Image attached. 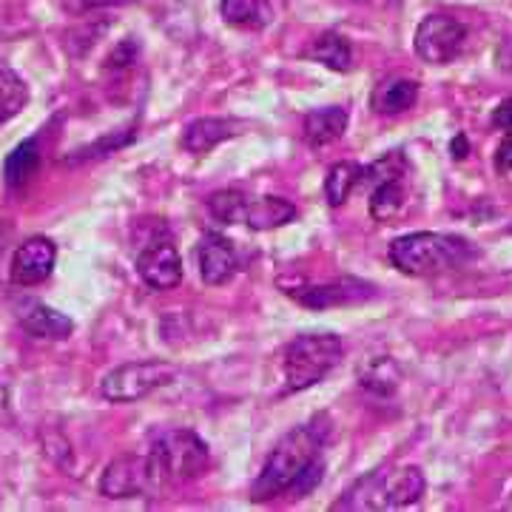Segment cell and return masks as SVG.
Returning a JSON list of instances; mask_svg holds the SVG:
<instances>
[{
    "instance_id": "cell-1",
    "label": "cell",
    "mask_w": 512,
    "mask_h": 512,
    "mask_svg": "<svg viewBox=\"0 0 512 512\" xmlns=\"http://www.w3.org/2000/svg\"><path fill=\"white\" fill-rule=\"evenodd\" d=\"M330 427L325 416H316L308 424H299L276 441L271 456L265 458L259 476L251 484V501H274L279 495L293 493L305 498L325 476L322 453L328 447Z\"/></svg>"
},
{
    "instance_id": "cell-2",
    "label": "cell",
    "mask_w": 512,
    "mask_h": 512,
    "mask_svg": "<svg viewBox=\"0 0 512 512\" xmlns=\"http://www.w3.org/2000/svg\"><path fill=\"white\" fill-rule=\"evenodd\" d=\"M424 473L421 467H376L359 481H353L330 510L339 512H384L413 507L424 495Z\"/></svg>"
},
{
    "instance_id": "cell-3",
    "label": "cell",
    "mask_w": 512,
    "mask_h": 512,
    "mask_svg": "<svg viewBox=\"0 0 512 512\" xmlns=\"http://www.w3.org/2000/svg\"><path fill=\"white\" fill-rule=\"evenodd\" d=\"M476 256L478 251L467 239L439 231L404 234L390 245V262L404 276H439L458 271Z\"/></svg>"
},
{
    "instance_id": "cell-4",
    "label": "cell",
    "mask_w": 512,
    "mask_h": 512,
    "mask_svg": "<svg viewBox=\"0 0 512 512\" xmlns=\"http://www.w3.org/2000/svg\"><path fill=\"white\" fill-rule=\"evenodd\" d=\"M146 458L151 487L163 490V487H174V484L200 478L208 470L211 450L194 430L174 427V430H163L157 439L151 441V450H148Z\"/></svg>"
},
{
    "instance_id": "cell-5",
    "label": "cell",
    "mask_w": 512,
    "mask_h": 512,
    "mask_svg": "<svg viewBox=\"0 0 512 512\" xmlns=\"http://www.w3.org/2000/svg\"><path fill=\"white\" fill-rule=\"evenodd\" d=\"M345 359V345L333 333H299L288 342L282 367L288 393L311 390L313 384L325 382Z\"/></svg>"
},
{
    "instance_id": "cell-6",
    "label": "cell",
    "mask_w": 512,
    "mask_h": 512,
    "mask_svg": "<svg viewBox=\"0 0 512 512\" xmlns=\"http://www.w3.org/2000/svg\"><path fill=\"white\" fill-rule=\"evenodd\" d=\"M177 376H180V370L171 362H160V359L126 362V365L114 367L103 376L100 393H103V399H109L114 404L140 402V399L151 396L154 390L177 382Z\"/></svg>"
},
{
    "instance_id": "cell-7",
    "label": "cell",
    "mask_w": 512,
    "mask_h": 512,
    "mask_svg": "<svg viewBox=\"0 0 512 512\" xmlns=\"http://www.w3.org/2000/svg\"><path fill=\"white\" fill-rule=\"evenodd\" d=\"M467 37L470 29L467 23H461L458 18L450 15H427L421 20L419 29H416V55L430 63V66H447L453 63L456 57H461L464 46H467Z\"/></svg>"
},
{
    "instance_id": "cell-8",
    "label": "cell",
    "mask_w": 512,
    "mask_h": 512,
    "mask_svg": "<svg viewBox=\"0 0 512 512\" xmlns=\"http://www.w3.org/2000/svg\"><path fill=\"white\" fill-rule=\"evenodd\" d=\"M305 308L311 311H328V308H345V305H359L376 296V285L356 279V276H339L322 285H308L299 291H288Z\"/></svg>"
},
{
    "instance_id": "cell-9",
    "label": "cell",
    "mask_w": 512,
    "mask_h": 512,
    "mask_svg": "<svg viewBox=\"0 0 512 512\" xmlns=\"http://www.w3.org/2000/svg\"><path fill=\"white\" fill-rule=\"evenodd\" d=\"M55 262V239L43 237V234L23 239L18 245V251H15V256H12L9 279H12V285H18V288H32V285H40V282H46V279L52 276Z\"/></svg>"
},
{
    "instance_id": "cell-10",
    "label": "cell",
    "mask_w": 512,
    "mask_h": 512,
    "mask_svg": "<svg viewBox=\"0 0 512 512\" xmlns=\"http://www.w3.org/2000/svg\"><path fill=\"white\" fill-rule=\"evenodd\" d=\"M97 490H100L103 498H114V501L137 498V495L154 490L151 487V473H148V458L137 456V453H126V456H117L114 461H109L103 476H100Z\"/></svg>"
},
{
    "instance_id": "cell-11",
    "label": "cell",
    "mask_w": 512,
    "mask_h": 512,
    "mask_svg": "<svg viewBox=\"0 0 512 512\" xmlns=\"http://www.w3.org/2000/svg\"><path fill=\"white\" fill-rule=\"evenodd\" d=\"M137 274L151 291H171L183 282V259L171 239H154L137 256Z\"/></svg>"
},
{
    "instance_id": "cell-12",
    "label": "cell",
    "mask_w": 512,
    "mask_h": 512,
    "mask_svg": "<svg viewBox=\"0 0 512 512\" xmlns=\"http://www.w3.org/2000/svg\"><path fill=\"white\" fill-rule=\"evenodd\" d=\"M200 276L205 285H211V288H220L225 282H231L234 274H237L239 268V256L237 248H234V242L228 237H222L217 231H211V234H205L200 242Z\"/></svg>"
},
{
    "instance_id": "cell-13",
    "label": "cell",
    "mask_w": 512,
    "mask_h": 512,
    "mask_svg": "<svg viewBox=\"0 0 512 512\" xmlns=\"http://www.w3.org/2000/svg\"><path fill=\"white\" fill-rule=\"evenodd\" d=\"M18 322L23 325L26 333H32L35 339H52V342H63L74 333V322L46 302L37 299H26L18 308Z\"/></svg>"
},
{
    "instance_id": "cell-14",
    "label": "cell",
    "mask_w": 512,
    "mask_h": 512,
    "mask_svg": "<svg viewBox=\"0 0 512 512\" xmlns=\"http://www.w3.org/2000/svg\"><path fill=\"white\" fill-rule=\"evenodd\" d=\"M350 114L345 106H325V109H311L302 123V137L311 148H325L345 137Z\"/></svg>"
},
{
    "instance_id": "cell-15",
    "label": "cell",
    "mask_w": 512,
    "mask_h": 512,
    "mask_svg": "<svg viewBox=\"0 0 512 512\" xmlns=\"http://www.w3.org/2000/svg\"><path fill=\"white\" fill-rule=\"evenodd\" d=\"M237 120H225V117H197L185 126L180 143L188 154H208L211 148H217L225 140L237 137Z\"/></svg>"
},
{
    "instance_id": "cell-16",
    "label": "cell",
    "mask_w": 512,
    "mask_h": 512,
    "mask_svg": "<svg viewBox=\"0 0 512 512\" xmlns=\"http://www.w3.org/2000/svg\"><path fill=\"white\" fill-rule=\"evenodd\" d=\"M419 103V83L407 77H387L370 94V109L382 117L404 114Z\"/></svg>"
},
{
    "instance_id": "cell-17",
    "label": "cell",
    "mask_w": 512,
    "mask_h": 512,
    "mask_svg": "<svg viewBox=\"0 0 512 512\" xmlns=\"http://www.w3.org/2000/svg\"><path fill=\"white\" fill-rule=\"evenodd\" d=\"M407 174H396V177H384L370 183V217L376 222L396 220L407 205Z\"/></svg>"
},
{
    "instance_id": "cell-18",
    "label": "cell",
    "mask_w": 512,
    "mask_h": 512,
    "mask_svg": "<svg viewBox=\"0 0 512 512\" xmlns=\"http://www.w3.org/2000/svg\"><path fill=\"white\" fill-rule=\"evenodd\" d=\"M296 214H299L296 205L282 197H259V200L251 197L242 225H248L254 231H274V228H282L296 220Z\"/></svg>"
},
{
    "instance_id": "cell-19",
    "label": "cell",
    "mask_w": 512,
    "mask_h": 512,
    "mask_svg": "<svg viewBox=\"0 0 512 512\" xmlns=\"http://www.w3.org/2000/svg\"><path fill=\"white\" fill-rule=\"evenodd\" d=\"M220 15L228 26L251 29V32L265 29L274 18L268 0H220Z\"/></svg>"
},
{
    "instance_id": "cell-20",
    "label": "cell",
    "mask_w": 512,
    "mask_h": 512,
    "mask_svg": "<svg viewBox=\"0 0 512 512\" xmlns=\"http://www.w3.org/2000/svg\"><path fill=\"white\" fill-rule=\"evenodd\" d=\"M308 57L328 66L330 72H350L353 69V49H350L348 37L339 32H322L313 40V46L308 49Z\"/></svg>"
},
{
    "instance_id": "cell-21",
    "label": "cell",
    "mask_w": 512,
    "mask_h": 512,
    "mask_svg": "<svg viewBox=\"0 0 512 512\" xmlns=\"http://www.w3.org/2000/svg\"><path fill=\"white\" fill-rule=\"evenodd\" d=\"M37 168H40V143H37V137H32V140H23L6 157V163H3V180H6V185L12 191H18V188H23V185L35 177Z\"/></svg>"
},
{
    "instance_id": "cell-22",
    "label": "cell",
    "mask_w": 512,
    "mask_h": 512,
    "mask_svg": "<svg viewBox=\"0 0 512 512\" xmlns=\"http://www.w3.org/2000/svg\"><path fill=\"white\" fill-rule=\"evenodd\" d=\"M365 168L359 163H333L325 177V200L330 208H342L350 200L353 188L362 183Z\"/></svg>"
},
{
    "instance_id": "cell-23",
    "label": "cell",
    "mask_w": 512,
    "mask_h": 512,
    "mask_svg": "<svg viewBox=\"0 0 512 512\" xmlns=\"http://www.w3.org/2000/svg\"><path fill=\"white\" fill-rule=\"evenodd\" d=\"M29 103V86L18 72L0 66V126H6L12 117H18L20 111Z\"/></svg>"
},
{
    "instance_id": "cell-24",
    "label": "cell",
    "mask_w": 512,
    "mask_h": 512,
    "mask_svg": "<svg viewBox=\"0 0 512 512\" xmlns=\"http://www.w3.org/2000/svg\"><path fill=\"white\" fill-rule=\"evenodd\" d=\"M248 202H251V197L245 191H239V188H222V191H214L208 197V211L222 225H242L245 211H248Z\"/></svg>"
},
{
    "instance_id": "cell-25",
    "label": "cell",
    "mask_w": 512,
    "mask_h": 512,
    "mask_svg": "<svg viewBox=\"0 0 512 512\" xmlns=\"http://www.w3.org/2000/svg\"><path fill=\"white\" fill-rule=\"evenodd\" d=\"M134 140V126L123 128V131H114L109 137H103V140H97V143H89V146L77 148L72 151L63 165H77V163H86V160H100V157H109L114 151H120L123 146H128Z\"/></svg>"
},
{
    "instance_id": "cell-26",
    "label": "cell",
    "mask_w": 512,
    "mask_h": 512,
    "mask_svg": "<svg viewBox=\"0 0 512 512\" xmlns=\"http://www.w3.org/2000/svg\"><path fill=\"white\" fill-rule=\"evenodd\" d=\"M137 52H140V43L134 37L120 40L117 49L106 57V69H128L131 63H137Z\"/></svg>"
},
{
    "instance_id": "cell-27",
    "label": "cell",
    "mask_w": 512,
    "mask_h": 512,
    "mask_svg": "<svg viewBox=\"0 0 512 512\" xmlns=\"http://www.w3.org/2000/svg\"><path fill=\"white\" fill-rule=\"evenodd\" d=\"M134 0H66V9L72 15H89L94 9H111V6H128Z\"/></svg>"
},
{
    "instance_id": "cell-28",
    "label": "cell",
    "mask_w": 512,
    "mask_h": 512,
    "mask_svg": "<svg viewBox=\"0 0 512 512\" xmlns=\"http://www.w3.org/2000/svg\"><path fill=\"white\" fill-rule=\"evenodd\" d=\"M495 168L498 171H512V131H507V137L501 140V146L495 151Z\"/></svg>"
},
{
    "instance_id": "cell-29",
    "label": "cell",
    "mask_w": 512,
    "mask_h": 512,
    "mask_svg": "<svg viewBox=\"0 0 512 512\" xmlns=\"http://www.w3.org/2000/svg\"><path fill=\"white\" fill-rule=\"evenodd\" d=\"M490 123L495 128H504V131H512V97L510 100H504V103H498L493 109V117H490Z\"/></svg>"
},
{
    "instance_id": "cell-30",
    "label": "cell",
    "mask_w": 512,
    "mask_h": 512,
    "mask_svg": "<svg viewBox=\"0 0 512 512\" xmlns=\"http://www.w3.org/2000/svg\"><path fill=\"white\" fill-rule=\"evenodd\" d=\"M450 151H453V160H464V157L470 154L467 137H464V134H456V140L450 143Z\"/></svg>"
}]
</instances>
